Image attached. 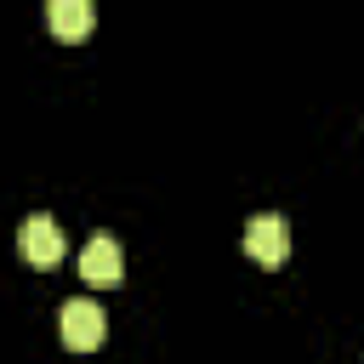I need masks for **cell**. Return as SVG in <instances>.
<instances>
[{
    "label": "cell",
    "instance_id": "1",
    "mask_svg": "<svg viewBox=\"0 0 364 364\" xmlns=\"http://www.w3.org/2000/svg\"><path fill=\"white\" fill-rule=\"evenodd\" d=\"M245 250H250V262L279 267L290 256V222L284 216H250L245 222Z\"/></svg>",
    "mask_w": 364,
    "mask_h": 364
},
{
    "label": "cell",
    "instance_id": "2",
    "mask_svg": "<svg viewBox=\"0 0 364 364\" xmlns=\"http://www.w3.org/2000/svg\"><path fill=\"white\" fill-rule=\"evenodd\" d=\"M80 279H85V284H97V290L119 284V279H125V250H119L108 233L85 239V250H80Z\"/></svg>",
    "mask_w": 364,
    "mask_h": 364
},
{
    "label": "cell",
    "instance_id": "3",
    "mask_svg": "<svg viewBox=\"0 0 364 364\" xmlns=\"http://www.w3.org/2000/svg\"><path fill=\"white\" fill-rule=\"evenodd\" d=\"M102 330H108V313L97 307V301H63V347H74V353H91L97 341H102Z\"/></svg>",
    "mask_w": 364,
    "mask_h": 364
},
{
    "label": "cell",
    "instance_id": "4",
    "mask_svg": "<svg viewBox=\"0 0 364 364\" xmlns=\"http://www.w3.org/2000/svg\"><path fill=\"white\" fill-rule=\"evenodd\" d=\"M17 245H23V256H28L34 267H57V262H63V228H57L51 216H28V222L17 228Z\"/></svg>",
    "mask_w": 364,
    "mask_h": 364
},
{
    "label": "cell",
    "instance_id": "5",
    "mask_svg": "<svg viewBox=\"0 0 364 364\" xmlns=\"http://www.w3.org/2000/svg\"><path fill=\"white\" fill-rule=\"evenodd\" d=\"M97 23V6L91 0H46V28L57 40H85Z\"/></svg>",
    "mask_w": 364,
    "mask_h": 364
}]
</instances>
